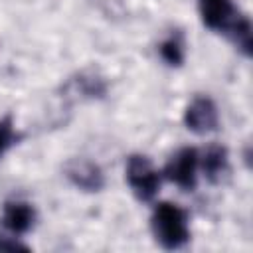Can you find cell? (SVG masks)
I'll return each mask as SVG.
<instances>
[{
	"instance_id": "cell-5",
	"label": "cell",
	"mask_w": 253,
	"mask_h": 253,
	"mask_svg": "<svg viewBox=\"0 0 253 253\" xmlns=\"http://www.w3.org/2000/svg\"><path fill=\"white\" fill-rule=\"evenodd\" d=\"M4 144H6V130L0 128V150L4 148Z\"/></svg>"
},
{
	"instance_id": "cell-1",
	"label": "cell",
	"mask_w": 253,
	"mask_h": 253,
	"mask_svg": "<svg viewBox=\"0 0 253 253\" xmlns=\"http://www.w3.org/2000/svg\"><path fill=\"white\" fill-rule=\"evenodd\" d=\"M156 227L162 235V239L170 245H176L178 241L184 239L186 235V227H184V221H182V215L176 208L172 206H164L160 208L158 215H156Z\"/></svg>"
},
{
	"instance_id": "cell-3",
	"label": "cell",
	"mask_w": 253,
	"mask_h": 253,
	"mask_svg": "<svg viewBox=\"0 0 253 253\" xmlns=\"http://www.w3.org/2000/svg\"><path fill=\"white\" fill-rule=\"evenodd\" d=\"M192 164H194V158H192V154L188 152L186 156H182V158H178V160H176V166H174V174H172V176H176L180 182L190 180Z\"/></svg>"
},
{
	"instance_id": "cell-2",
	"label": "cell",
	"mask_w": 253,
	"mask_h": 253,
	"mask_svg": "<svg viewBox=\"0 0 253 253\" xmlns=\"http://www.w3.org/2000/svg\"><path fill=\"white\" fill-rule=\"evenodd\" d=\"M227 12H229L227 0H204V18L208 20V24L211 26L219 24Z\"/></svg>"
},
{
	"instance_id": "cell-4",
	"label": "cell",
	"mask_w": 253,
	"mask_h": 253,
	"mask_svg": "<svg viewBox=\"0 0 253 253\" xmlns=\"http://www.w3.org/2000/svg\"><path fill=\"white\" fill-rule=\"evenodd\" d=\"M28 219H30V213H28L26 208H14V210L10 211V215H8V223H10L12 227H16V229L26 227V225H28Z\"/></svg>"
}]
</instances>
